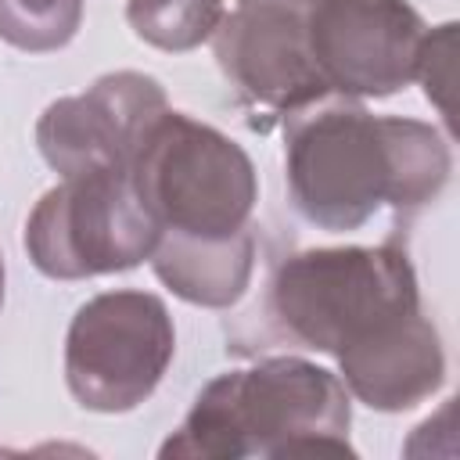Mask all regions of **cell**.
I'll list each match as a JSON object with an SVG mask.
<instances>
[{"mask_svg":"<svg viewBox=\"0 0 460 460\" xmlns=\"http://www.w3.org/2000/svg\"><path fill=\"white\" fill-rule=\"evenodd\" d=\"M449 144L428 122L370 115L356 97H320L288 115L284 176L295 212L327 230H359L381 208L413 216L449 183Z\"/></svg>","mask_w":460,"mask_h":460,"instance_id":"6da1fadb","label":"cell"},{"mask_svg":"<svg viewBox=\"0 0 460 460\" xmlns=\"http://www.w3.org/2000/svg\"><path fill=\"white\" fill-rule=\"evenodd\" d=\"M349 388L338 374L273 356L244 370L212 377L183 424L162 442V456H320L352 453Z\"/></svg>","mask_w":460,"mask_h":460,"instance_id":"7a4b0ae2","label":"cell"},{"mask_svg":"<svg viewBox=\"0 0 460 460\" xmlns=\"http://www.w3.org/2000/svg\"><path fill=\"white\" fill-rule=\"evenodd\" d=\"M413 309H420L417 273L395 244L295 252L262 295V316L277 338L331 356Z\"/></svg>","mask_w":460,"mask_h":460,"instance_id":"3957f363","label":"cell"},{"mask_svg":"<svg viewBox=\"0 0 460 460\" xmlns=\"http://www.w3.org/2000/svg\"><path fill=\"white\" fill-rule=\"evenodd\" d=\"M129 180L169 234L234 237L252 226L259 201V176L237 140L165 108L144 133Z\"/></svg>","mask_w":460,"mask_h":460,"instance_id":"277c9868","label":"cell"},{"mask_svg":"<svg viewBox=\"0 0 460 460\" xmlns=\"http://www.w3.org/2000/svg\"><path fill=\"white\" fill-rule=\"evenodd\" d=\"M158 223L129 172L61 176L25 219V252L54 280L122 273L151 259Z\"/></svg>","mask_w":460,"mask_h":460,"instance_id":"5b68a950","label":"cell"},{"mask_svg":"<svg viewBox=\"0 0 460 460\" xmlns=\"http://www.w3.org/2000/svg\"><path fill=\"white\" fill-rule=\"evenodd\" d=\"M176 352L165 302L151 291H101L83 302L65 334V381L93 413L137 410Z\"/></svg>","mask_w":460,"mask_h":460,"instance_id":"8992f818","label":"cell"},{"mask_svg":"<svg viewBox=\"0 0 460 460\" xmlns=\"http://www.w3.org/2000/svg\"><path fill=\"white\" fill-rule=\"evenodd\" d=\"M305 32L331 93L388 97L417 79L428 29L406 0H309Z\"/></svg>","mask_w":460,"mask_h":460,"instance_id":"52a82bcc","label":"cell"},{"mask_svg":"<svg viewBox=\"0 0 460 460\" xmlns=\"http://www.w3.org/2000/svg\"><path fill=\"white\" fill-rule=\"evenodd\" d=\"M305 14L309 0H237L223 14L212 50L248 104L291 115L331 93L309 50Z\"/></svg>","mask_w":460,"mask_h":460,"instance_id":"ba28073f","label":"cell"},{"mask_svg":"<svg viewBox=\"0 0 460 460\" xmlns=\"http://www.w3.org/2000/svg\"><path fill=\"white\" fill-rule=\"evenodd\" d=\"M165 90L144 72H108L83 93L47 104L36 144L61 176L129 172L147 126L165 111Z\"/></svg>","mask_w":460,"mask_h":460,"instance_id":"9c48e42d","label":"cell"},{"mask_svg":"<svg viewBox=\"0 0 460 460\" xmlns=\"http://www.w3.org/2000/svg\"><path fill=\"white\" fill-rule=\"evenodd\" d=\"M341 385L381 413H402L431 399L446 377L438 327L420 313H406L374 334L345 345L338 356Z\"/></svg>","mask_w":460,"mask_h":460,"instance_id":"30bf717a","label":"cell"},{"mask_svg":"<svg viewBox=\"0 0 460 460\" xmlns=\"http://www.w3.org/2000/svg\"><path fill=\"white\" fill-rule=\"evenodd\" d=\"M147 262L155 277L183 302L226 309L248 291L255 270V234L252 226L234 237H190L158 230Z\"/></svg>","mask_w":460,"mask_h":460,"instance_id":"8fae6325","label":"cell"},{"mask_svg":"<svg viewBox=\"0 0 460 460\" xmlns=\"http://www.w3.org/2000/svg\"><path fill=\"white\" fill-rule=\"evenodd\" d=\"M226 0H126V22L158 50H194L219 29Z\"/></svg>","mask_w":460,"mask_h":460,"instance_id":"7c38bea8","label":"cell"},{"mask_svg":"<svg viewBox=\"0 0 460 460\" xmlns=\"http://www.w3.org/2000/svg\"><path fill=\"white\" fill-rule=\"evenodd\" d=\"M83 22V0H0V40L47 54L65 47Z\"/></svg>","mask_w":460,"mask_h":460,"instance_id":"4fadbf2b","label":"cell"},{"mask_svg":"<svg viewBox=\"0 0 460 460\" xmlns=\"http://www.w3.org/2000/svg\"><path fill=\"white\" fill-rule=\"evenodd\" d=\"M417 79L424 83V93L431 104H438L442 119L453 126V83H456V22H446L431 32H424L420 58H417Z\"/></svg>","mask_w":460,"mask_h":460,"instance_id":"5bb4252c","label":"cell"},{"mask_svg":"<svg viewBox=\"0 0 460 460\" xmlns=\"http://www.w3.org/2000/svg\"><path fill=\"white\" fill-rule=\"evenodd\" d=\"M0 305H4V255H0Z\"/></svg>","mask_w":460,"mask_h":460,"instance_id":"9a60e30c","label":"cell"}]
</instances>
